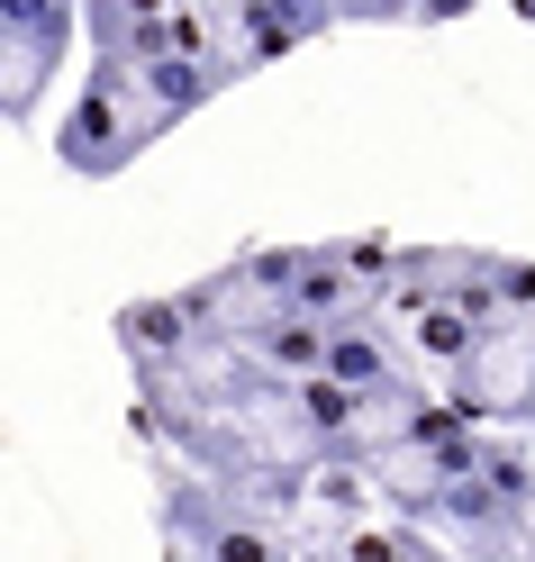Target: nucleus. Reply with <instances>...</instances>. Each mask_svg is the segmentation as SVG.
Returning <instances> with one entry per match:
<instances>
[{
	"label": "nucleus",
	"mask_w": 535,
	"mask_h": 562,
	"mask_svg": "<svg viewBox=\"0 0 535 562\" xmlns=\"http://www.w3.org/2000/svg\"><path fill=\"white\" fill-rule=\"evenodd\" d=\"M74 27H82V0H0V55L19 64V110H37V82L74 55Z\"/></svg>",
	"instance_id": "obj_3"
},
{
	"label": "nucleus",
	"mask_w": 535,
	"mask_h": 562,
	"mask_svg": "<svg viewBox=\"0 0 535 562\" xmlns=\"http://www.w3.org/2000/svg\"><path fill=\"white\" fill-rule=\"evenodd\" d=\"M227 27H236V64L245 74H264V64L300 55L309 37H327V27H345L327 0H227Z\"/></svg>",
	"instance_id": "obj_5"
},
{
	"label": "nucleus",
	"mask_w": 535,
	"mask_h": 562,
	"mask_svg": "<svg viewBox=\"0 0 535 562\" xmlns=\"http://www.w3.org/2000/svg\"><path fill=\"white\" fill-rule=\"evenodd\" d=\"M146 146H155V119H146V100H136V55L127 46H91L82 100L55 127V164L82 172V182H110V172H127Z\"/></svg>",
	"instance_id": "obj_1"
},
{
	"label": "nucleus",
	"mask_w": 535,
	"mask_h": 562,
	"mask_svg": "<svg viewBox=\"0 0 535 562\" xmlns=\"http://www.w3.org/2000/svg\"><path fill=\"white\" fill-rule=\"evenodd\" d=\"M509 10H517V19H526V27H535V0H509Z\"/></svg>",
	"instance_id": "obj_12"
},
{
	"label": "nucleus",
	"mask_w": 535,
	"mask_h": 562,
	"mask_svg": "<svg viewBox=\"0 0 535 562\" xmlns=\"http://www.w3.org/2000/svg\"><path fill=\"white\" fill-rule=\"evenodd\" d=\"M209 345H236V355H255L264 372H317L327 363V318H309V308H291V300H255V308H236Z\"/></svg>",
	"instance_id": "obj_4"
},
{
	"label": "nucleus",
	"mask_w": 535,
	"mask_h": 562,
	"mask_svg": "<svg viewBox=\"0 0 535 562\" xmlns=\"http://www.w3.org/2000/svg\"><path fill=\"white\" fill-rule=\"evenodd\" d=\"M281 300L291 308H309V318H354V308H372V291H364V272L345 263V245H291V281H281Z\"/></svg>",
	"instance_id": "obj_7"
},
{
	"label": "nucleus",
	"mask_w": 535,
	"mask_h": 562,
	"mask_svg": "<svg viewBox=\"0 0 535 562\" xmlns=\"http://www.w3.org/2000/svg\"><path fill=\"white\" fill-rule=\"evenodd\" d=\"M409 355L462 372V363H481V355H490V327H481V318H462L454 300H426V308H409Z\"/></svg>",
	"instance_id": "obj_8"
},
{
	"label": "nucleus",
	"mask_w": 535,
	"mask_h": 562,
	"mask_svg": "<svg viewBox=\"0 0 535 562\" xmlns=\"http://www.w3.org/2000/svg\"><path fill=\"white\" fill-rule=\"evenodd\" d=\"M472 10H481V0H417L409 27H454V19H472Z\"/></svg>",
	"instance_id": "obj_11"
},
{
	"label": "nucleus",
	"mask_w": 535,
	"mask_h": 562,
	"mask_svg": "<svg viewBox=\"0 0 535 562\" xmlns=\"http://www.w3.org/2000/svg\"><path fill=\"white\" fill-rule=\"evenodd\" d=\"M227 82H245L236 64H219V55H182V46H172V55H146V64H136V100H146L155 136H164V127H182L191 110H209V100H219Z\"/></svg>",
	"instance_id": "obj_6"
},
{
	"label": "nucleus",
	"mask_w": 535,
	"mask_h": 562,
	"mask_svg": "<svg viewBox=\"0 0 535 562\" xmlns=\"http://www.w3.org/2000/svg\"><path fill=\"white\" fill-rule=\"evenodd\" d=\"M481 472H490L499 490H509L517 508H535V453H526V445H509V436H481Z\"/></svg>",
	"instance_id": "obj_9"
},
{
	"label": "nucleus",
	"mask_w": 535,
	"mask_h": 562,
	"mask_svg": "<svg viewBox=\"0 0 535 562\" xmlns=\"http://www.w3.org/2000/svg\"><path fill=\"white\" fill-rule=\"evenodd\" d=\"M164 544H191L200 562H281L291 553V536L264 517V499L245 508L236 481L200 472V463L164 472Z\"/></svg>",
	"instance_id": "obj_2"
},
{
	"label": "nucleus",
	"mask_w": 535,
	"mask_h": 562,
	"mask_svg": "<svg viewBox=\"0 0 535 562\" xmlns=\"http://www.w3.org/2000/svg\"><path fill=\"white\" fill-rule=\"evenodd\" d=\"M490 272H499V300H509V318L526 327V318H535V255H490Z\"/></svg>",
	"instance_id": "obj_10"
}]
</instances>
